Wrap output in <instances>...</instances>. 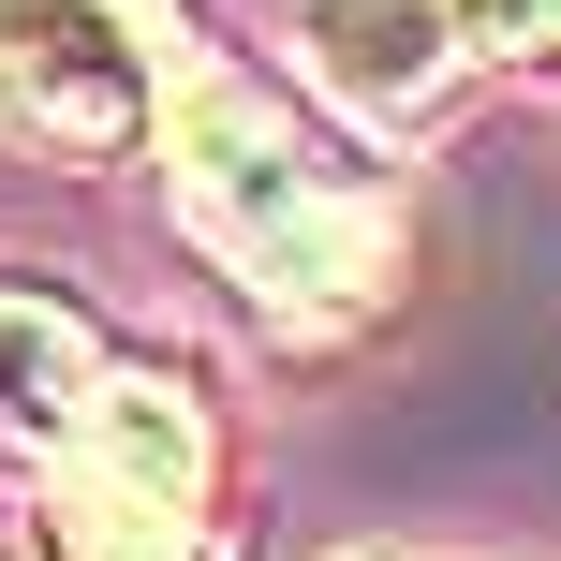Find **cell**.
Returning a JSON list of instances; mask_svg holds the SVG:
<instances>
[{
  "mask_svg": "<svg viewBox=\"0 0 561 561\" xmlns=\"http://www.w3.org/2000/svg\"><path fill=\"white\" fill-rule=\"evenodd\" d=\"M296 59L369 118V134H399V118H428L458 89L473 45H458V0H296Z\"/></svg>",
  "mask_w": 561,
  "mask_h": 561,
  "instance_id": "3957f363",
  "label": "cell"
},
{
  "mask_svg": "<svg viewBox=\"0 0 561 561\" xmlns=\"http://www.w3.org/2000/svg\"><path fill=\"white\" fill-rule=\"evenodd\" d=\"M104 340H89V310L75 296H45V280H0V458H59L75 444V414H89V385H104Z\"/></svg>",
  "mask_w": 561,
  "mask_h": 561,
  "instance_id": "277c9868",
  "label": "cell"
},
{
  "mask_svg": "<svg viewBox=\"0 0 561 561\" xmlns=\"http://www.w3.org/2000/svg\"><path fill=\"white\" fill-rule=\"evenodd\" d=\"M473 59H561V0H458Z\"/></svg>",
  "mask_w": 561,
  "mask_h": 561,
  "instance_id": "5b68a950",
  "label": "cell"
},
{
  "mask_svg": "<svg viewBox=\"0 0 561 561\" xmlns=\"http://www.w3.org/2000/svg\"><path fill=\"white\" fill-rule=\"evenodd\" d=\"M163 0H0V134L59 163H118L134 134H163Z\"/></svg>",
  "mask_w": 561,
  "mask_h": 561,
  "instance_id": "7a4b0ae2",
  "label": "cell"
},
{
  "mask_svg": "<svg viewBox=\"0 0 561 561\" xmlns=\"http://www.w3.org/2000/svg\"><path fill=\"white\" fill-rule=\"evenodd\" d=\"M163 193H178V222L207 237V266L266 325H355L399 280V193L340 134H310L266 75H237V59H178Z\"/></svg>",
  "mask_w": 561,
  "mask_h": 561,
  "instance_id": "6da1fadb",
  "label": "cell"
},
{
  "mask_svg": "<svg viewBox=\"0 0 561 561\" xmlns=\"http://www.w3.org/2000/svg\"><path fill=\"white\" fill-rule=\"evenodd\" d=\"M340 561H385V547H340Z\"/></svg>",
  "mask_w": 561,
  "mask_h": 561,
  "instance_id": "8992f818",
  "label": "cell"
}]
</instances>
